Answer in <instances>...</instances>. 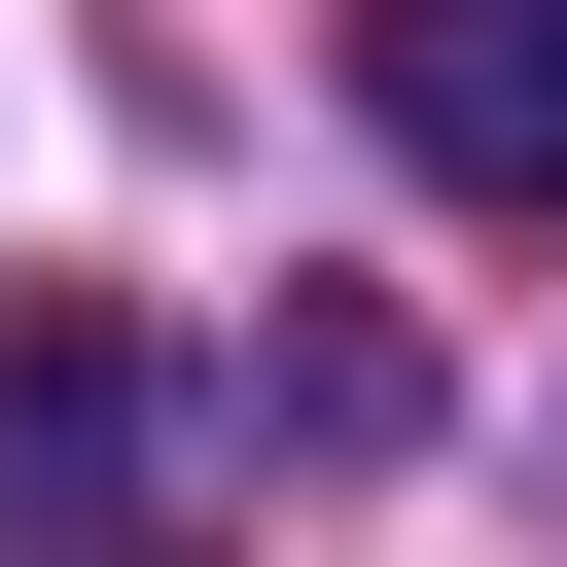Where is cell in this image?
I'll use <instances>...</instances> for the list:
<instances>
[{"instance_id": "obj_1", "label": "cell", "mask_w": 567, "mask_h": 567, "mask_svg": "<svg viewBox=\"0 0 567 567\" xmlns=\"http://www.w3.org/2000/svg\"><path fill=\"white\" fill-rule=\"evenodd\" d=\"M354 106L461 213H567V0H354Z\"/></svg>"}, {"instance_id": "obj_2", "label": "cell", "mask_w": 567, "mask_h": 567, "mask_svg": "<svg viewBox=\"0 0 567 567\" xmlns=\"http://www.w3.org/2000/svg\"><path fill=\"white\" fill-rule=\"evenodd\" d=\"M0 532H35V567H142V319H106V284L0 319Z\"/></svg>"}]
</instances>
